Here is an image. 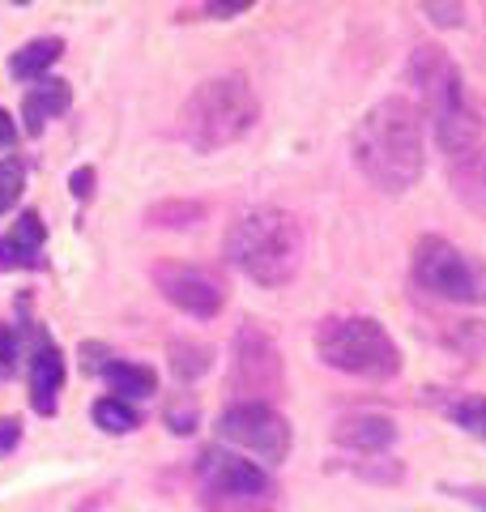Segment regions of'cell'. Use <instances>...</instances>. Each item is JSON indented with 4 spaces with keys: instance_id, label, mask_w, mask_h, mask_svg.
<instances>
[{
    "instance_id": "obj_6",
    "label": "cell",
    "mask_w": 486,
    "mask_h": 512,
    "mask_svg": "<svg viewBox=\"0 0 486 512\" xmlns=\"http://www.w3.org/2000/svg\"><path fill=\"white\" fill-rule=\"evenodd\" d=\"M414 282L452 303H486V265L444 235H423L414 244Z\"/></svg>"
},
{
    "instance_id": "obj_9",
    "label": "cell",
    "mask_w": 486,
    "mask_h": 512,
    "mask_svg": "<svg viewBox=\"0 0 486 512\" xmlns=\"http://www.w3.org/2000/svg\"><path fill=\"white\" fill-rule=\"evenodd\" d=\"M150 278H154V286L162 291V299L175 303V308L188 312V316H197V320L218 316V312H222V303H226L222 282L209 274V269H201V265L158 261V265L150 269Z\"/></svg>"
},
{
    "instance_id": "obj_16",
    "label": "cell",
    "mask_w": 486,
    "mask_h": 512,
    "mask_svg": "<svg viewBox=\"0 0 486 512\" xmlns=\"http://www.w3.org/2000/svg\"><path fill=\"white\" fill-rule=\"evenodd\" d=\"M94 423L111 431V436H128L133 427H141V414L128 402H120V397H103V402H94Z\"/></svg>"
},
{
    "instance_id": "obj_29",
    "label": "cell",
    "mask_w": 486,
    "mask_h": 512,
    "mask_svg": "<svg viewBox=\"0 0 486 512\" xmlns=\"http://www.w3.org/2000/svg\"><path fill=\"white\" fill-rule=\"evenodd\" d=\"M13 141H18V128H13V116H9V111L0 107V150L13 146Z\"/></svg>"
},
{
    "instance_id": "obj_4",
    "label": "cell",
    "mask_w": 486,
    "mask_h": 512,
    "mask_svg": "<svg viewBox=\"0 0 486 512\" xmlns=\"http://www.w3.org/2000/svg\"><path fill=\"white\" fill-rule=\"evenodd\" d=\"M261 116V103L248 86L243 73H222V77H209L197 90L184 99L180 111V137L188 141L197 154H214L222 146L239 141L248 128Z\"/></svg>"
},
{
    "instance_id": "obj_28",
    "label": "cell",
    "mask_w": 486,
    "mask_h": 512,
    "mask_svg": "<svg viewBox=\"0 0 486 512\" xmlns=\"http://www.w3.org/2000/svg\"><path fill=\"white\" fill-rule=\"evenodd\" d=\"M452 495H461L465 504H478L482 512H486V487H448Z\"/></svg>"
},
{
    "instance_id": "obj_17",
    "label": "cell",
    "mask_w": 486,
    "mask_h": 512,
    "mask_svg": "<svg viewBox=\"0 0 486 512\" xmlns=\"http://www.w3.org/2000/svg\"><path fill=\"white\" fill-rule=\"evenodd\" d=\"M171 372L180 380H197L209 372V346L201 342H171Z\"/></svg>"
},
{
    "instance_id": "obj_23",
    "label": "cell",
    "mask_w": 486,
    "mask_h": 512,
    "mask_svg": "<svg viewBox=\"0 0 486 512\" xmlns=\"http://www.w3.org/2000/svg\"><path fill=\"white\" fill-rule=\"evenodd\" d=\"M0 269H39L35 256H22L9 239H0Z\"/></svg>"
},
{
    "instance_id": "obj_27",
    "label": "cell",
    "mask_w": 486,
    "mask_h": 512,
    "mask_svg": "<svg viewBox=\"0 0 486 512\" xmlns=\"http://www.w3.org/2000/svg\"><path fill=\"white\" fill-rule=\"evenodd\" d=\"M13 355H18V333L0 325V367H13Z\"/></svg>"
},
{
    "instance_id": "obj_19",
    "label": "cell",
    "mask_w": 486,
    "mask_h": 512,
    "mask_svg": "<svg viewBox=\"0 0 486 512\" xmlns=\"http://www.w3.org/2000/svg\"><path fill=\"white\" fill-rule=\"evenodd\" d=\"M205 218V205L201 201H162L150 210L154 227H192V222Z\"/></svg>"
},
{
    "instance_id": "obj_24",
    "label": "cell",
    "mask_w": 486,
    "mask_h": 512,
    "mask_svg": "<svg viewBox=\"0 0 486 512\" xmlns=\"http://www.w3.org/2000/svg\"><path fill=\"white\" fill-rule=\"evenodd\" d=\"M69 188H73L77 201H90V197H94V167L73 171V175H69Z\"/></svg>"
},
{
    "instance_id": "obj_3",
    "label": "cell",
    "mask_w": 486,
    "mask_h": 512,
    "mask_svg": "<svg viewBox=\"0 0 486 512\" xmlns=\"http://www.w3.org/2000/svg\"><path fill=\"white\" fill-rule=\"evenodd\" d=\"M410 86L418 90V103H423L427 120L435 128V141L448 158H461L478 146L482 124L469 107V94L461 82V69L448 60L444 47H418L410 56Z\"/></svg>"
},
{
    "instance_id": "obj_2",
    "label": "cell",
    "mask_w": 486,
    "mask_h": 512,
    "mask_svg": "<svg viewBox=\"0 0 486 512\" xmlns=\"http://www.w3.org/2000/svg\"><path fill=\"white\" fill-rule=\"evenodd\" d=\"M226 261L261 286H286L303 265V227L278 205H256L226 231Z\"/></svg>"
},
{
    "instance_id": "obj_26",
    "label": "cell",
    "mask_w": 486,
    "mask_h": 512,
    "mask_svg": "<svg viewBox=\"0 0 486 512\" xmlns=\"http://www.w3.org/2000/svg\"><path fill=\"white\" fill-rule=\"evenodd\" d=\"M423 9H427V18H431V22H440V26H457V22H461V13H465L461 5H423Z\"/></svg>"
},
{
    "instance_id": "obj_13",
    "label": "cell",
    "mask_w": 486,
    "mask_h": 512,
    "mask_svg": "<svg viewBox=\"0 0 486 512\" xmlns=\"http://www.w3.org/2000/svg\"><path fill=\"white\" fill-rule=\"evenodd\" d=\"M69 103H73L69 82H60V77H47V82H39L35 90L26 94V103H22L26 133H30V137L43 133V124L52 120V116H60V111H69Z\"/></svg>"
},
{
    "instance_id": "obj_20",
    "label": "cell",
    "mask_w": 486,
    "mask_h": 512,
    "mask_svg": "<svg viewBox=\"0 0 486 512\" xmlns=\"http://www.w3.org/2000/svg\"><path fill=\"white\" fill-rule=\"evenodd\" d=\"M22 188H26L22 158H0V214L13 210V201L22 197Z\"/></svg>"
},
{
    "instance_id": "obj_21",
    "label": "cell",
    "mask_w": 486,
    "mask_h": 512,
    "mask_svg": "<svg viewBox=\"0 0 486 512\" xmlns=\"http://www.w3.org/2000/svg\"><path fill=\"white\" fill-rule=\"evenodd\" d=\"M452 419H457V427H465L469 436L486 440V397H469V402H457V406H452Z\"/></svg>"
},
{
    "instance_id": "obj_12",
    "label": "cell",
    "mask_w": 486,
    "mask_h": 512,
    "mask_svg": "<svg viewBox=\"0 0 486 512\" xmlns=\"http://www.w3.org/2000/svg\"><path fill=\"white\" fill-rule=\"evenodd\" d=\"M60 384H64V359H60V350L47 342V346H39L35 363H30V406L39 414H56Z\"/></svg>"
},
{
    "instance_id": "obj_22",
    "label": "cell",
    "mask_w": 486,
    "mask_h": 512,
    "mask_svg": "<svg viewBox=\"0 0 486 512\" xmlns=\"http://www.w3.org/2000/svg\"><path fill=\"white\" fill-rule=\"evenodd\" d=\"M167 423H171V431H180V436H188L192 427H197V406H184V402H171L167 406Z\"/></svg>"
},
{
    "instance_id": "obj_10",
    "label": "cell",
    "mask_w": 486,
    "mask_h": 512,
    "mask_svg": "<svg viewBox=\"0 0 486 512\" xmlns=\"http://www.w3.org/2000/svg\"><path fill=\"white\" fill-rule=\"evenodd\" d=\"M201 470V483H205V504L214 500H273V483L261 466L243 461L235 453H218L209 448L197 461Z\"/></svg>"
},
{
    "instance_id": "obj_25",
    "label": "cell",
    "mask_w": 486,
    "mask_h": 512,
    "mask_svg": "<svg viewBox=\"0 0 486 512\" xmlns=\"http://www.w3.org/2000/svg\"><path fill=\"white\" fill-rule=\"evenodd\" d=\"M22 444V423L18 419H0V457L13 453Z\"/></svg>"
},
{
    "instance_id": "obj_1",
    "label": "cell",
    "mask_w": 486,
    "mask_h": 512,
    "mask_svg": "<svg viewBox=\"0 0 486 512\" xmlns=\"http://www.w3.org/2000/svg\"><path fill=\"white\" fill-rule=\"evenodd\" d=\"M354 167L380 192H405L418 184L427 163L423 150V116L410 99H380L354 124Z\"/></svg>"
},
{
    "instance_id": "obj_14",
    "label": "cell",
    "mask_w": 486,
    "mask_h": 512,
    "mask_svg": "<svg viewBox=\"0 0 486 512\" xmlns=\"http://www.w3.org/2000/svg\"><path fill=\"white\" fill-rule=\"evenodd\" d=\"M64 56V39L56 35H47V39H30L22 52H13L9 60V73L18 77V82H30V77H43L52 64Z\"/></svg>"
},
{
    "instance_id": "obj_15",
    "label": "cell",
    "mask_w": 486,
    "mask_h": 512,
    "mask_svg": "<svg viewBox=\"0 0 486 512\" xmlns=\"http://www.w3.org/2000/svg\"><path fill=\"white\" fill-rule=\"evenodd\" d=\"M103 376H107L111 389H116L120 402H137V397H150L158 389V376L141 363H107Z\"/></svg>"
},
{
    "instance_id": "obj_8",
    "label": "cell",
    "mask_w": 486,
    "mask_h": 512,
    "mask_svg": "<svg viewBox=\"0 0 486 512\" xmlns=\"http://www.w3.org/2000/svg\"><path fill=\"white\" fill-rule=\"evenodd\" d=\"M218 436L226 444L248 448L252 457L269 461V466H278V461H286V453H290V427L273 406H256V402L226 406L222 419H218Z\"/></svg>"
},
{
    "instance_id": "obj_11",
    "label": "cell",
    "mask_w": 486,
    "mask_h": 512,
    "mask_svg": "<svg viewBox=\"0 0 486 512\" xmlns=\"http://www.w3.org/2000/svg\"><path fill=\"white\" fill-rule=\"evenodd\" d=\"M333 440L342 448H354V453H380L397 440V427L388 414H346L342 423L333 427Z\"/></svg>"
},
{
    "instance_id": "obj_18",
    "label": "cell",
    "mask_w": 486,
    "mask_h": 512,
    "mask_svg": "<svg viewBox=\"0 0 486 512\" xmlns=\"http://www.w3.org/2000/svg\"><path fill=\"white\" fill-rule=\"evenodd\" d=\"M43 235H47V227H43V218L35 214V210H26V214H18L13 218V231H9V244L18 248L22 256H35L39 261V248H43Z\"/></svg>"
},
{
    "instance_id": "obj_5",
    "label": "cell",
    "mask_w": 486,
    "mask_h": 512,
    "mask_svg": "<svg viewBox=\"0 0 486 512\" xmlns=\"http://www.w3.org/2000/svg\"><path fill=\"white\" fill-rule=\"evenodd\" d=\"M320 359L346 376L363 380H393L401 372V350L388 329L371 316H329L316 329Z\"/></svg>"
},
{
    "instance_id": "obj_7",
    "label": "cell",
    "mask_w": 486,
    "mask_h": 512,
    "mask_svg": "<svg viewBox=\"0 0 486 512\" xmlns=\"http://www.w3.org/2000/svg\"><path fill=\"white\" fill-rule=\"evenodd\" d=\"M282 389H286V376H282L278 346L256 325H243L235 333V350H231V393H239V402L269 406L273 397H282Z\"/></svg>"
}]
</instances>
